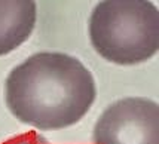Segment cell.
I'll list each match as a JSON object with an SVG mask.
<instances>
[{"mask_svg":"<svg viewBox=\"0 0 159 144\" xmlns=\"http://www.w3.org/2000/svg\"><path fill=\"white\" fill-rule=\"evenodd\" d=\"M91 71L62 52H37L11 70L5 83L7 109L20 122L42 131L77 124L95 101Z\"/></svg>","mask_w":159,"mask_h":144,"instance_id":"1","label":"cell"},{"mask_svg":"<svg viewBox=\"0 0 159 144\" xmlns=\"http://www.w3.org/2000/svg\"><path fill=\"white\" fill-rule=\"evenodd\" d=\"M89 39L104 60L134 65L159 49V11L147 0H106L94 7Z\"/></svg>","mask_w":159,"mask_h":144,"instance_id":"2","label":"cell"},{"mask_svg":"<svg viewBox=\"0 0 159 144\" xmlns=\"http://www.w3.org/2000/svg\"><path fill=\"white\" fill-rule=\"evenodd\" d=\"M94 144H159V106L143 97L110 104L98 117Z\"/></svg>","mask_w":159,"mask_h":144,"instance_id":"3","label":"cell"},{"mask_svg":"<svg viewBox=\"0 0 159 144\" xmlns=\"http://www.w3.org/2000/svg\"><path fill=\"white\" fill-rule=\"evenodd\" d=\"M36 11V2H0V56L11 54L31 36Z\"/></svg>","mask_w":159,"mask_h":144,"instance_id":"4","label":"cell"},{"mask_svg":"<svg viewBox=\"0 0 159 144\" xmlns=\"http://www.w3.org/2000/svg\"><path fill=\"white\" fill-rule=\"evenodd\" d=\"M43 143H46V140L43 137H39L36 132H28L25 135L14 138V140H11V141H7L5 144H43Z\"/></svg>","mask_w":159,"mask_h":144,"instance_id":"5","label":"cell"},{"mask_svg":"<svg viewBox=\"0 0 159 144\" xmlns=\"http://www.w3.org/2000/svg\"><path fill=\"white\" fill-rule=\"evenodd\" d=\"M43 144H48V141H46V143H43Z\"/></svg>","mask_w":159,"mask_h":144,"instance_id":"6","label":"cell"}]
</instances>
